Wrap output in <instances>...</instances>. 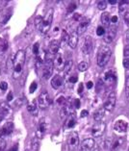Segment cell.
<instances>
[{"mask_svg":"<svg viewBox=\"0 0 129 151\" xmlns=\"http://www.w3.org/2000/svg\"><path fill=\"white\" fill-rule=\"evenodd\" d=\"M25 59H26V53L25 51L20 49L14 54V70H13V78L17 80L20 78V76L23 73V67Z\"/></svg>","mask_w":129,"mask_h":151,"instance_id":"obj_1","label":"cell"},{"mask_svg":"<svg viewBox=\"0 0 129 151\" xmlns=\"http://www.w3.org/2000/svg\"><path fill=\"white\" fill-rule=\"evenodd\" d=\"M112 56V51L111 49L109 48L108 46H105L103 45L101 46L100 48L98 49V52H97V65L98 67L103 68L108 64L110 59H111Z\"/></svg>","mask_w":129,"mask_h":151,"instance_id":"obj_2","label":"cell"},{"mask_svg":"<svg viewBox=\"0 0 129 151\" xmlns=\"http://www.w3.org/2000/svg\"><path fill=\"white\" fill-rule=\"evenodd\" d=\"M53 14H54L53 9H49L46 12L45 16L43 17L42 24H40V26L39 28V30L42 35H46L47 33L49 32L51 28V24H52V21H53Z\"/></svg>","mask_w":129,"mask_h":151,"instance_id":"obj_3","label":"cell"},{"mask_svg":"<svg viewBox=\"0 0 129 151\" xmlns=\"http://www.w3.org/2000/svg\"><path fill=\"white\" fill-rule=\"evenodd\" d=\"M51 103H52V100H51L47 91H43V93L40 94V96L38 98V106L40 109L46 110L51 105Z\"/></svg>","mask_w":129,"mask_h":151,"instance_id":"obj_4","label":"cell"},{"mask_svg":"<svg viewBox=\"0 0 129 151\" xmlns=\"http://www.w3.org/2000/svg\"><path fill=\"white\" fill-rule=\"evenodd\" d=\"M68 145L71 151H75L79 146V136L77 132H71L68 138Z\"/></svg>","mask_w":129,"mask_h":151,"instance_id":"obj_5","label":"cell"},{"mask_svg":"<svg viewBox=\"0 0 129 151\" xmlns=\"http://www.w3.org/2000/svg\"><path fill=\"white\" fill-rule=\"evenodd\" d=\"M116 102H117L116 93H114V91H112V93H109L108 97H107L106 101L104 103V110L108 112H113L116 107Z\"/></svg>","mask_w":129,"mask_h":151,"instance_id":"obj_6","label":"cell"},{"mask_svg":"<svg viewBox=\"0 0 129 151\" xmlns=\"http://www.w3.org/2000/svg\"><path fill=\"white\" fill-rule=\"evenodd\" d=\"M13 115V109L8 103L3 101L0 103V117L2 119H9L10 116Z\"/></svg>","mask_w":129,"mask_h":151,"instance_id":"obj_7","label":"cell"},{"mask_svg":"<svg viewBox=\"0 0 129 151\" xmlns=\"http://www.w3.org/2000/svg\"><path fill=\"white\" fill-rule=\"evenodd\" d=\"M106 130V124L105 122H97L95 123L93 128H92V135H93L94 138H99L103 136L104 132Z\"/></svg>","mask_w":129,"mask_h":151,"instance_id":"obj_8","label":"cell"},{"mask_svg":"<svg viewBox=\"0 0 129 151\" xmlns=\"http://www.w3.org/2000/svg\"><path fill=\"white\" fill-rule=\"evenodd\" d=\"M117 28L116 25H111L107 28V31H105V34H104V42L106 43H111L116 38V35H117Z\"/></svg>","mask_w":129,"mask_h":151,"instance_id":"obj_9","label":"cell"},{"mask_svg":"<svg viewBox=\"0 0 129 151\" xmlns=\"http://www.w3.org/2000/svg\"><path fill=\"white\" fill-rule=\"evenodd\" d=\"M14 125L13 122H7L5 123L0 129V139H4V138L8 137L14 132Z\"/></svg>","mask_w":129,"mask_h":151,"instance_id":"obj_10","label":"cell"},{"mask_svg":"<svg viewBox=\"0 0 129 151\" xmlns=\"http://www.w3.org/2000/svg\"><path fill=\"white\" fill-rule=\"evenodd\" d=\"M95 146V142L93 138H88L82 141L80 145V151H93Z\"/></svg>","mask_w":129,"mask_h":151,"instance_id":"obj_11","label":"cell"},{"mask_svg":"<svg viewBox=\"0 0 129 151\" xmlns=\"http://www.w3.org/2000/svg\"><path fill=\"white\" fill-rule=\"evenodd\" d=\"M82 51L85 56H90L92 51H93V40L90 36H86L85 37V40L83 43V47H82Z\"/></svg>","mask_w":129,"mask_h":151,"instance_id":"obj_12","label":"cell"},{"mask_svg":"<svg viewBox=\"0 0 129 151\" xmlns=\"http://www.w3.org/2000/svg\"><path fill=\"white\" fill-rule=\"evenodd\" d=\"M65 58L63 56L62 53H58L55 55L54 57V60H53V67L57 69L59 71H62L63 69H64V67H65Z\"/></svg>","mask_w":129,"mask_h":151,"instance_id":"obj_13","label":"cell"},{"mask_svg":"<svg viewBox=\"0 0 129 151\" xmlns=\"http://www.w3.org/2000/svg\"><path fill=\"white\" fill-rule=\"evenodd\" d=\"M128 129V123L123 119H119L117 120L115 124H114V130L117 133H120V134H124L126 133Z\"/></svg>","mask_w":129,"mask_h":151,"instance_id":"obj_14","label":"cell"},{"mask_svg":"<svg viewBox=\"0 0 129 151\" xmlns=\"http://www.w3.org/2000/svg\"><path fill=\"white\" fill-rule=\"evenodd\" d=\"M46 130H47V123L45 122V119H42L40 121L39 126H38V128H37V131H36L37 139H43L45 134L46 133Z\"/></svg>","mask_w":129,"mask_h":151,"instance_id":"obj_15","label":"cell"},{"mask_svg":"<svg viewBox=\"0 0 129 151\" xmlns=\"http://www.w3.org/2000/svg\"><path fill=\"white\" fill-rule=\"evenodd\" d=\"M103 80H104V82L108 84L115 83L117 80L116 71L114 69H108V70H106L104 72V74H103Z\"/></svg>","mask_w":129,"mask_h":151,"instance_id":"obj_16","label":"cell"},{"mask_svg":"<svg viewBox=\"0 0 129 151\" xmlns=\"http://www.w3.org/2000/svg\"><path fill=\"white\" fill-rule=\"evenodd\" d=\"M90 25V20L87 19V18H82V20L80 21V23L78 25V27L76 29V33L78 36H81L83 35L85 32L87 31L88 27H89Z\"/></svg>","mask_w":129,"mask_h":151,"instance_id":"obj_17","label":"cell"},{"mask_svg":"<svg viewBox=\"0 0 129 151\" xmlns=\"http://www.w3.org/2000/svg\"><path fill=\"white\" fill-rule=\"evenodd\" d=\"M50 83H51V87H52L54 90H59L63 85H64V78H63L61 75L56 74L51 79Z\"/></svg>","mask_w":129,"mask_h":151,"instance_id":"obj_18","label":"cell"},{"mask_svg":"<svg viewBox=\"0 0 129 151\" xmlns=\"http://www.w3.org/2000/svg\"><path fill=\"white\" fill-rule=\"evenodd\" d=\"M59 49H60V42L57 40H53L49 45V49H48V54L51 56L55 57V55L59 53Z\"/></svg>","mask_w":129,"mask_h":151,"instance_id":"obj_19","label":"cell"},{"mask_svg":"<svg viewBox=\"0 0 129 151\" xmlns=\"http://www.w3.org/2000/svg\"><path fill=\"white\" fill-rule=\"evenodd\" d=\"M68 45L71 49L76 48L77 45H78V35H77L76 31L71 32V34L69 35V38L68 40Z\"/></svg>","mask_w":129,"mask_h":151,"instance_id":"obj_20","label":"cell"},{"mask_svg":"<svg viewBox=\"0 0 129 151\" xmlns=\"http://www.w3.org/2000/svg\"><path fill=\"white\" fill-rule=\"evenodd\" d=\"M75 125H76V116H75V113H73L67 117L65 127L66 129H71L74 127Z\"/></svg>","mask_w":129,"mask_h":151,"instance_id":"obj_21","label":"cell"},{"mask_svg":"<svg viewBox=\"0 0 129 151\" xmlns=\"http://www.w3.org/2000/svg\"><path fill=\"white\" fill-rule=\"evenodd\" d=\"M123 142H124V139L123 138L115 139L114 141H112L111 145H110V148H111L112 151H117L120 149V147L123 145Z\"/></svg>","mask_w":129,"mask_h":151,"instance_id":"obj_22","label":"cell"},{"mask_svg":"<svg viewBox=\"0 0 129 151\" xmlns=\"http://www.w3.org/2000/svg\"><path fill=\"white\" fill-rule=\"evenodd\" d=\"M101 23L104 28H108L110 26V19H111V16L108 12H104L101 14Z\"/></svg>","mask_w":129,"mask_h":151,"instance_id":"obj_23","label":"cell"},{"mask_svg":"<svg viewBox=\"0 0 129 151\" xmlns=\"http://www.w3.org/2000/svg\"><path fill=\"white\" fill-rule=\"evenodd\" d=\"M104 116H105V110L104 108H100V109H98L97 112L94 113L93 117L97 122H100V121H102Z\"/></svg>","mask_w":129,"mask_h":151,"instance_id":"obj_24","label":"cell"},{"mask_svg":"<svg viewBox=\"0 0 129 151\" xmlns=\"http://www.w3.org/2000/svg\"><path fill=\"white\" fill-rule=\"evenodd\" d=\"M72 68H73V62H72V60H71V59H69V60L66 61L64 69H63V71H64L65 75H68L69 72L71 71Z\"/></svg>","mask_w":129,"mask_h":151,"instance_id":"obj_25","label":"cell"},{"mask_svg":"<svg viewBox=\"0 0 129 151\" xmlns=\"http://www.w3.org/2000/svg\"><path fill=\"white\" fill-rule=\"evenodd\" d=\"M27 110L29 113H31L32 115L36 116L38 114V107H37V104L35 102H32V103H29L27 105Z\"/></svg>","mask_w":129,"mask_h":151,"instance_id":"obj_26","label":"cell"},{"mask_svg":"<svg viewBox=\"0 0 129 151\" xmlns=\"http://www.w3.org/2000/svg\"><path fill=\"white\" fill-rule=\"evenodd\" d=\"M128 6H129L128 0H121V1H119V10L120 13H124V11H126Z\"/></svg>","mask_w":129,"mask_h":151,"instance_id":"obj_27","label":"cell"},{"mask_svg":"<svg viewBox=\"0 0 129 151\" xmlns=\"http://www.w3.org/2000/svg\"><path fill=\"white\" fill-rule=\"evenodd\" d=\"M25 102H26V98L25 97H18L14 100V105L16 108H19V107H21L23 104H25Z\"/></svg>","mask_w":129,"mask_h":151,"instance_id":"obj_28","label":"cell"},{"mask_svg":"<svg viewBox=\"0 0 129 151\" xmlns=\"http://www.w3.org/2000/svg\"><path fill=\"white\" fill-rule=\"evenodd\" d=\"M40 148V142L38 139H34L32 141V145H31V151H39Z\"/></svg>","mask_w":129,"mask_h":151,"instance_id":"obj_29","label":"cell"},{"mask_svg":"<svg viewBox=\"0 0 129 151\" xmlns=\"http://www.w3.org/2000/svg\"><path fill=\"white\" fill-rule=\"evenodd\" d=\"M14 54H12L9 57L8 61H7V68L12 69L13 67H14Z\"/></svg>","mask_w":129,"mask_h":151,"instance_id":"obj_30","label":"cell"},{"mask_svg":"<svg viewBox=\"0 0 129 151\" xmlns=\"http://www.w3.org/2000/svg\"><path fill=\"white\" fill-rule=\"evenodd\" d=\"M88 69V64L86 62H81L78 65V70L80 72H84Z\"/></svg>","mask_w":129,"mask_h":151,"instance_id":"obj_31","label":"cell"},{"mask_svg":"<svg viewBox=\"0 0 129 151\" xmlns=\"http://www.w3.org/2000/svg\"><path fill=\"white\" fill-rule=\"evenodd\" d=\"M68 38H69V35L68 34V32L66 30H63V34H62V43H63V45L68 43Z\"/></svg>","mask_w":129,"mask_h":151,"instance_id":"obj_32","label":"cell"},{"mask_svg":"<svg viewBox=\"0 0 129 151\" xmlns=\"http://www.w3.org/2000/svg\"><path fill=\"white\" fill-rule=\"evenodd\" d=\"M12 17V11H10L9 14H8V12H7V13L4 14V17H3V18H2L1 23H2V24H6V23L9 21V19H10V17Z\"/></svg>","mask_w":129,"mask_h":151,"instance_id":"obj_33","label":"cell"},{"mask_svg":"<svg viewBox=\"0 0 129 151\" xmlns=\"http://www.w3.org/2000/svg\"><path fill=\"white\" fill-rule=\"evenodd\" d=\"M32 52L34 55H36V56H38V55L40 54V43L39 42L34 43L33 48H32Z\"/></svg>","mask_w":129,"mask_h":151,"instance_id":"obj_34","label":"cell"},{"mask_svg":"<svg viewBox=\"0 0 129 151\" xmlns=\"http://www.w3.org/2000/svg\"><path fill=\"white\" fill-rule=\"evenodd\" d=\"M42 21H43V17H40V16H37L35 17V21H34V23L36 25V27L37 28H40V24H42Z\"/></svg>","mask_w":129,"mask_h":151,"instance_id":"obj_35","label":"cell"},{"mask_svg":"<svg viewBox=\"0 0 129 151\" xmlns=\"http://www.w3.org/2000/svg\"><path fill=\"white\" fill-rule=\"evenodd\" d=\"M107 7V2L106 1H99L97 3V9L100 11H104Z\"/></svg>","mask_w":129,"mask_h":151,"instance_id":"obj_36","label":"cell"},{"mask_svg":"<svg viewBox=\"0 0 129 151\" xmlns=\"http://www.w3.org/2000/svg\"><path fill=\"white\" fill-rule=\"evenodd\" d=\"M97 36H104L105 34V28L103 27V26H98L97 29Z\"/></svg>","mask_w":129,"mask_h":151,"instance_id":"obj_37","label":"cell"},{"mask_svg":"<svg viewBox=\"0 0 129 151\" xmlns=\"http://www.w3.org/2000/svg\"><path fill=\"white\" fill-rule=\"evenodd\" d=\"M117 22H119V17H117V16L111 17V19H110V24H111V25H116V26H117Z\"/></svg>","mask_w":129,"mask_h":151,"instance_id":"obj_38","label":"cell"},{"mask_svg":"<svg viewBox=\"0 0 129 151\" xmlns=\"http://www.w3.org/2000/svg\"><path fill=\"white\" fill-rule=\"evenodd\" d=\"M125 93H126V98L129 100V76L127 77L126 82H125Z\"/></svg>","mask_w":129,"mask_h":151,"instance_id":"obj_39","label":"cell"},{"mask_svg":"<svg viewBox=\"0 0 129 151\" xmlns=\"http://www.w3.org/2000/svg\"><path fill=\"white\" fill-rule=\"evenodd\" d=\"M0 90L3 91H6L7 90H8V83L5 82V81L0 82Z\"/></svg>","mask_w":129,"mask_h":151,"instance_id":"obj_40","label":"cell"},{"mask_svg":"<svg viewBox=\"0 0 129 151\" xmlns=\"http://www.w3.org/2000/svg\"><path fill=\"white\" fill-rule=\"evenodd\" d=\"M7 143L5 139H0V151H6Z\"/></svg>","mask_w":129,"mask_h":151,"instance_id":"obj_41","label":"cell"},{"mask_svg":"<svg viewBox=\"0 0 129 151\" xmlns=\"http://www.w3.org/2000/svg\"><path fill=\"white\" fill-rule=\"evenodd\" d=\"M66 100H67V99H66L64 96H60L57 99V103H58L59 105H63V106H64L66 104Z\"/></svg>","mask_w":129,"mask_h":151,"instance_id":"obj_42","label":"cell"},{"mask_svg":"<svg viewBox=\"0 0 129 151\" xmlns=\"http://www.w3.org/2000/svg\"><path fill=\"white\" fill-rule=\"evenodd\" d=\"M80 105H81V103H80L79 99H74V102H72L73 108H75V109H79L80 108Z\"/></svg>","mask_w":129,"mask_h":151,"instance_id":"obj_43","label":"cell"},{"mask_svg":"<svg viewBox=\"0 0 129 151\" xmlns=\"http://www.w3.org/2000/svg\"><path fill=\"white\" fill-rule=\"evenodd\" d=\"M75 9H76V4H75V3H71V4H69V6L68 7V13H71Z\"/></svg>","mask_w":129,"mask_h":151,"instance_id":"obj_44","label":"cell"},{"mask_svg":"<svg viewBox=\"0 0 129 151\" xmlns=\"http://www.w3.org/2000/svg\"><path fill=\"white\" fill-rule=\"evenodd\" d=\"M37 83L36 82H33L32 84H31V86H30V89H29V91H30V93H33L34 91L37 90Z\"/></svg>","mask_w":129,"mask_h":151,"instance_id":"obj_45","label":"cell"},{"mask_svg":"<svg viewBox=\"0 0 129 151\" xmlns=\"http://www.w3.org/2000/svg\"><path fill=\"white\" fill-rule=\"evenodd\" d=\"M123 67L126 69H129V57H125L123 59Z\"/></svg>","mask_w":129,"mask_h":151,"instance_id":"obj_46","label":"cell"},{"mask_svg":"<svg viewBox=\"0 0 129 151\" xmlns=\"http://www.w3.org/2000/svg\"><path fill=\"white\" fill-rule=\"evenodd\" d=\"M77 79H78V77H77V75H73V76H71L69 77V82L72 83V84H74L77 82Z\"/></svg>","mask_w":129,"mask_h":151,"instance_id":"obj_47","label":"cell"},{"mask_svg":"<svg viewBox=\"0 0 129 151\" xmlns=\"http://www.w3.org/2000/svg\"><path fill=\"white\" fill-rule=\"evenodd\" d=\"M124 22L126 23V25L129 26V12H126L124 14Z\"/></svg>","mask_w":129,"mask_h":151,"instance_id":"obj_48","label":"cell"},{"mask_svg":"<svg viewBox=\"0 0 129 151\" xmlns=\"http://www.w3.org/2000/svg\"><path fill=\"white\" fill-rule=\"evenodd\" d=\"M88 116H89V112H88V110H82V111H81L80 117H86Z\"/></svg>","mask_w":129,"mask_h":151,"instance_id":"obj_49","label":"cell"},{"mask_svg":"<svg viewBox=\"0 0 129 151\" xmlns=\"http://www.w3.org/2000/svg\"><path fill=\"white\" fill-rule=\"evenodd\" d=\"M125 57H129V43L124 48V58Z\"/></svg>","mask_w":129,"mask_h":151,"instance_id":"obj_50","label":"cell"},{"mask_svg":"<svg viewBox=\"0 0 129 151\" xmlns=\"http://www.w3.org/2000/svg\"><path fill=\"white\" fill-rule=\"evenodd\" d=\"M13 98H14L13 93H12V91H10V93H9V94L7 95V101H8V102L12 101V100H13Z\"/></svg>","mask_w":129,"mask_h":151,"instance_id":"obj_51","label":"cell"},{"mask_svg":"<svg viewBox=\"0 0 129 151\" xmlns=\"http://www.w3.org/2000/svg\"><path fill=\"white\" fill-rule=\"evenodd\" d=\"M18 150V145L16 143V145H14L11 148L9 149V151H17Z\"/></svg>","mask_w":129,"mask_h":151,"instance_id":"obj_52","label":"cell"},{"mask_svg":"<svg viewBox=\"0 0 129 151\" xmlns=\"http://www.w3.org/2000/svg\"><path fill=\"white\" fill-rule=\"evenodd\" d=\"M83 90H84V85H83V83H80L79 88H78V93H82Z\"/></svg>","mask_w":129,"mask_h":151,"instance_id":"obj_53","label":"cell"},{"mask_svg":"<svg viewBox=\"0 0 129 151\" xmlns=\"http://www.w3.org/2000/svg\"><path fill=\"white\" fill-rule=\"evenodd\" d=\"M93 87H94V83L92 82V81H89V82H87V88H88V89H92Z\"/></svg>","mask_w":129,"mask_h":151,"instance_id":"obj_54","label":"cell"},{"mask_svg":"<svg viewBox=\"0 0 129 151\" xmlns=\"http://www.w3.org/2000/svg\"><path fill=\"white\" fill-rule=\"evenodd\" d=\"M125 40L129 43V29L126 31V34H125Z\"/></svg>","mask_w":129,"mask_h":151,"instance_id":"obj_55","label":"cell"},{"mask_svg":"<svg viewBox=\"0 0 129 151\" xmlns=\"http://www.w3.org/2000/svg\"><path fill=\"white\" fill-rule=\"evenodd\" d=\"M106 2H109V4H112V5H115L117 4L119 1H117V0H108V1H106Z\"/></svg>","mask_w":129,"mask_h":151,"instance_id":"obj_56","label":"cell"},{"mask_svg":"<svg viewBox=\"0 0 129 151\" xmlns=\"http://www.w3.org/2000/svg\"><path fill=\"white\" fill-rule=\"evenodd\" d=\"M80 18H81V16L79 14H74V19L75 20H80Z\"/></svg>","mask_w":129,"mask_h":151,"instance_id":"obj_57","label":"cell"},{"mask_svg":"<svg viewBox=\"0 0 129 151\" xmlns=\"http://www.w3.org/2000/svg\"><path fill=\"white\" fill-rule=\"evenodd\" d=\"M93 151H99V149H98V148H97V147H95V148H94Z\"/></svg>","mask_w":129,"mask_h":151,"instance_id":"obj_58","label":"cell"},{"mask_svg":"<svg viewBox=\"0 0 129 151\" xmlns=\"http://www.w3.org/2000/svg\"><path fill=\"white\" fill-rule=\"evenodd\" d=\"M2 120H3V119H1V117H0V123H1V121H2Z\"/></svg>","mask_w":129,"mask_h":151,"instance_id":"obj_59","label":"cell"},{"mask_svg":"<svg viewBox=\"0 0 129 151\" xmlns=\"http://www.w3.org/2000/svg\"><path fill=\"white\" fill-rule=\"evenodd\" d=\"M25 151H30V150H28V149H27V150H25Z\"/></svg>","mask_w":129,"mask_h":151,"instance_id":"obj_60","label":"cell"},{"mask_svg":"<svg viewBox=\"0 0 129 151\" xmlns=\"http://www.w3.org/2000/svg\"><path fill=\"white\" fill-rule=\"evenodd\" d=\"M0 74H1V70H0Z\"/></svg>","mask_w":129,"mask_h":151,"instance_id":"obj_61","label":"cell"},{"mask_svg":"<svg viewBox=\"0 0 129 151\" xmlns=\"http://www.w3.org/2000/svg\"><path fill=\"white\" fill-rule=\"evenodd\" d=\"M128 151H129V148H128Z\"/></svg>","mask_w":129,"mask_h":151,"instance_id":"obj_62","label":"cell"}]
</instances>
